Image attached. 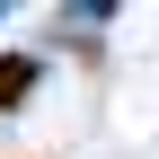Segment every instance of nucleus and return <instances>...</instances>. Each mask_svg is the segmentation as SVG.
Returning a JSON list of instances; mask_svg holds the SVG:
<instances>
[{
    "label": "nucleus",
    "instance_id": "obj_1",
    "mask_svg": "<svg viewBox=\"0 0 159 159\" xmlns=\"http://www.w3.org/2000/svg\"><path fill=\"white\" fill-rule=\"evenodd\" d=\"M9 97H27V62H0V106Z\"/></svg>",
    "mask_w": 159,
    "mask_h": 159
}]
</instances>
